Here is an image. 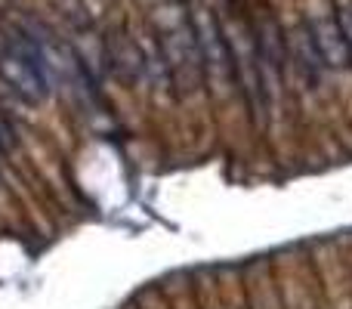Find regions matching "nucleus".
<instances>
[{
	"label": "nucleus",
	"instance_id": "nucleus-2",
	"mask_svg": "<svg viewBox=\"0 0 352 309\" xmlns=\"http://www.w3.org/2000/svg\"><path fill=\"white\" fill-rule=\"evenodd\" d=\"M192 28H195V37H198L204 74H210V81L217 87H226L235 78V72H232V56H229V47H226V37H223V31H219L217 19L207 10H201V12H195Z\"/></svg>",
	"mask_w": 352,
	"mask_h": 309
},
{
	"label": "nucleus",
	"instance_id": "nucleus-3",
	"mask_svg": "<svg viewBox=\"0 0 352 309\" xmlns=\"http://www.w3.org/2000/svg\"><path fill=\"white\" fill-rule=\"evenodd\" d=\"M0 81L28 103L47 99V81L41 74V65H34L22 50H12V43L0 47Z\"/></svg>",
	"mask_w": 352,
	"mask_h": 309
},
{
	"label": "nucleus",
	"instance_id": "nucleus-5",
	"mask_svg": "<svg viewBox=\"0 0 352 309\" xmlns=\"http://www.w3.org/2000/svg\"><path fill=\"white\" fill-rule=\"evenodd\" d=\"M287 47H291L294 62H297V68L306 74V78H309V81H318V78H322L324 62H322V56H318L316 43H312L309 25H300V28H294L291 37H287Z\"/></svg>",
	"mask_w": 352,
	"mask_h": 309
},
{
	"label": "nucleus",
	"instance_id": "nucleus-6",
	"mask_svg": "<svg viewBox=\"0 0 352 309\" xmlns=\"http://www.w3.org/2000/svg\"><path fill=\"white\" fill-rule=\"evenodd\" d=\"M109 68L118 74V78L136 81V78H142V74H146V59L140 56V50H136L133 41L121 37L115 47H109Z\"/></svg>",
	"mask_w": 352,
	"mask_h": 309
},
{
	"label": "nucleus",
	"instance_id": "nucleus-7",
	"mask_svg": "<svg viewBox=\"0 0 352 309\" xmlns=\"http://www.w3.org/2000/svg\"><path fill=\"white\" fill-rule=\"evenodd\" d=\"M337 25L343 31V41L349 47V59H352V3H340V12H337Z\"/></svg>",
	"mask_w": 352,
	"mask_h": 309
},
{
	"label": "nucleus",
	"instance_id": "nucleus-1",
	"mask_svg": "<svg viewBox=\"0 0 352 309\" xmlns=\"http://www.w3.org/2000/svg\"><path fill=\"white\" fill-rule=\"evenodd\" d=\"M161 56L170 72L173 84H182L186 90H195L204 78V62H201L198 37L188 19L182 16H161Z\"/></svg>",
	"mask_w": 352,
	"mask_h": 309
},
{
	"label": "nucleus",
	"instance_id": "nucleus-4",
	"mask_svg": "<svg viewBox=\"0 0 352 309\" xmlns=\"http://www.w3.org/2000/svg\"><path fill=\"white\" fill-rule=\"evenodd\" d=\"M309 34H312V43H316L318 56H322L324 68H346L352 65L349 59V47L343 41V31L337 25V16H322L309 25Z\"/></svg>",
	"mask_w": 352,
	"mask_h": 309
}]
</instances>
